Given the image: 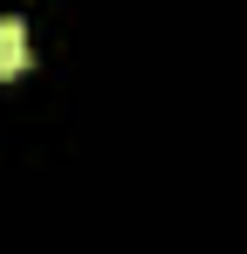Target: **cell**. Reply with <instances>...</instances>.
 <instances>
[{
	"mask_svg": "<svg viewBox=\"0 0 247 254\" xmlns=\"http://www.w3.org/2000/svg\"><path fill=\"white\" fill-rule=\"evenodd\" d=\"M21 69H28V28L0 14V76H21Z\"/></svg>",
	"mask_w": 247,
	"mask_h": 254,
	"instance_id": "cell-1",
	"label": "cell"
}]
</instances>
